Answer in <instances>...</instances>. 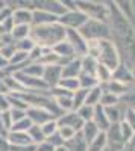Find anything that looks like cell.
Masks as SVG:
<instances>
[{
    "label": "cell",
    "mask_w": 135,
    "mask_h": 151,
    "mask_svg": "<svg viewBox=\"0 0 135 151\" xmlns=\"http://www.w3.org/2000/svg\"><path fill=\"white\" fill-rule=\"evenodd\" d=\"M65 40L75 48L76 58H82L87 55V40L78 32V29L65 27Z\"/></svg>",
    "instance_id": "9c48e42d"
},
{
    "label": "cell",
    "mask_w": 135,
    "mask_h": 151,
    "mask_svg": "<svg viewBox=\"0 0 135 151\" xmlns=\"http://www.w3.org/2000/svg\"><path fill=\"white\" fill-rule=\"evenodd\" d=\"M0 47H2V40H0Z\"/></svg>",
    "instance_id": "003e7915"
},
{
    "label": "cell",
    "mask_w": 135,
    "mask_h": 151,
    "mask_svg": "<svg viewBox=\"0 0 135 151\" xmlns=\"http://www.w3.org/2000/svg\"><path fill=\"white\" fill-rule=\"evenodd\" d=\"M6 8V3H5V0H0V11H3Z\"/></svg>",
    "instance_id": "be15d7a7"
},
{
    "label": "cell",
    "mask_w": 135,
    "mask_h": 151,
    "mask_svg": "<svg viewBox=\"0 0 135 151\" xmlns=\"http://www.w3.org/2000/svg\"><path fill=\"white\" fill-rule=\"evenodd\" d=\"M78 79H79V86H81V88H85V89H90V88L99 85L97 79L94 77V76H91V74L81 73V74L78 76Z\"/></svg>",
    "instance_id": "8d00e7d4"
},
{
    "label": "cell",
    "mask_w": 135,
    "mask_h": 151,
    "mask_svg": "<svg viewBox=\"0 0 135 151\" xmlns=\"http://www.w3.org/2000/svg\"><path fill=\"white\" fill-rule=\"evenodd\" d=\"M8 65H9V60H8L2 53H0V70H5Z\"/></svg>",
    "instance_id": "91938a15"
},
{
    "label": "cell",
    "mask_w": 135,
    "mask_h": 151,
    "mask_svg": "<svg viewBox=\"0 0 135 151\" xmlns=\"http://www.w3.org/2000/svg\"><path fill=\"white\" fill-rule=\"evenodd\" d=\"M78 115L83 119V121H90L93 118V112H94V106H90V104H82L79 109H76Z\"/></svg>",
    "instance_id": "b9f144b4"
},
{
    "label": "cell",
    "mask_w": 135,
    "mask_h": 151,
    "mask_svg": "<svg viewBox=\"0 0 135 151\" xmlns=\"http://www.w3.org/2000/svg\"><path fill=\"white\" fill-rule=\"evenodd\" d=\"M12 76L20 80V83L24 86V89H26V91H46V89H49L47 83L41 77H33V76L24 74L23 71L12 73Z\"/></svg>",
    "instance_id": "ba28073f"
},
{
    "label": "cell",
    "mask_w": 135,
    "mask_h": 151,
    "mask_svg": "<svg viewBox=\"0 0 135 151\" xmlns=\"http://www.w3.org/2000/svg\"><path fill=\"white\" fill-rule=\"evenodd\" d=\"M36 145L35 144H26V145H11L8 151H35Z\"/></svg>",
    "instance_id": "f907efd6"
},
{
    "label": "cell",
    "mask_w": 135,
    "mask_h": 151,
    "mask_svg": "<svg viewBox=\"0 0 135 151\" xmlns=\"http://www.w3.org/2000/svg\"><path fill=\"white\" fill-rule=\"evenodd\" d=\"M62 6H65L67 9H75V0H56Z\"/></svg>",
    "instance_id": "680465c9"
},
{
    "label": "cell",
    "mask_w": 135,
    "mask_h": 151,
    "mask_svg": "<svg viewBox=\"0 0 135 151\" xmlns=\"http://www.w3.org/2000/svg\"><path fill=\"white\" fill-rule=\"evenodd\" d=\"M105 148H106V133L99 132V134L88 142L87 151H105Z\"/></svg>",
    "instance_id": "484cf974"
},
{
    "label": "cell",
    "mask_w": 135,
    "mask_h": 151,
    "mask_svg": "<svg viewBox=\"0 0 135 151\" xmlns=\"http://www.w3.org/2000/svg\"><path fill=\"white\" fill-rule=\"evenodd\" d=\"M120 132H121V136H123V141L128 144V141L135 134V130L131 127V125L126 122V121H120Z\"/></svg>",
    "instance_id": "ee69618b"
},
{
    "label": "cell",
    "mask_w": 135,
    "mask_h": 151,
    "mask_svg": "<svg viewBox=\"0 0 135 151\" xmlns=\"http://www.w3.org/2000/svg\"><path fill=\"white\" fill-rule=\"evenodd\" d=\"M109 6V29H111V40L115 42L120 53H123L128 62L135 65V27L131 21L112 2Z\"/></svg>",
    "instance_id": "6da1fadb"
},
{
    "label": "cell",
    "mask_w": 135,
    "mask_h": 151,
    "mask_svg": "<svg viewBox=\"0 0 135 151\" xmlns=\"http://www.w3.org/2000/svg\"><path fill=\"white\" fill-rule=\"evenodd\" d=\"M29 36L36 45L43 48H52L55 44L65 40V27L59 21L47 24H30Z\"/></svg>",
    "instance_id": "7a4b0ae2"
},
{
    "label": "cell",
    "mask_w": 135,
    "mask_h": 151,
    "mask_svg": "<svg viewBox=\"0 0 135 151\" xmlns=\"http://www.w3.org/2000/svg\"><path fill=\"white\" fill-rule=\"evenodd\" d=\"M8 142L11 145H26V144H33L28 132H12L9 130L8 133Z\"/></svg>",
    "instance_id": "44dd1931"
},
{
    "label": "cell",
    "mask_w": 135,
    "mask_h": 151,
    "mask_svg": "<svg viewBox=\"0 0 135 151\" xmlns=\"http://www.w3.org/2000/svg\"><path fill=\"white\" fill-rule=\"evenodd\" d=\"M30 32V24H14L12 30L9 32L12 35V38L17 40H23V38H28Z\"/></svg>",
    "instance_id": "4dcf8cb0"
},
{
    "label": "cell",
    "mask_w": 135,
    "mask_h": 151,
    "mask_svg": "<svg viewBox=\"0 0 135 151\" xmlns=\"http://www.w3.org/2000/svg\"><path fill=\"white\" fill-rule=\"evenodd\" d=\"M87 20H88V17L76 8L75 9H67L64 14H61L58 17V21L62 24L64 27H70V29H79Z\"/></svg>",
    "instance_id": "52a82bcc"
},
{
    "label": "cell",
    "mask_w": 135,
    "mask_h": 151,
    "mask_svg": "<svg viewBox=\"0 0 135 151\" xmlns=\"http://www.w3.org/2000/svg\"><path fill=\"white\" fill-rule=\"evenodd\" d=\"M11 109L9 101H8V94H0V112Z\"/></svg>",
    "instance_id": "11a10c76"
},
{
    "label": "cell",
    "mask_w": 135,
    "mask_h": 151,
    "mask_svg": "<svg viewBox=\"0 0 135 151\" xmlns=\"http://www.w3.org/2000/svg\"><path fill=\"white\" fill-rule=\"evenodd\" d=\"M3 82L8 86L9 92H23V91H26V89H24V86L20 83V80L17 77H14L12 74H8L6 77L3 79Z\"/></svg>",
    "instance_id": "1f68e13d"
},
{
    "label": "cell",
    "mask_w": 135,
    "mask_h": 151,
    "mask_svg": "<svg viewBox=\"0 0 135 151\" xmlns=\"http://www.w3.org/2000/svg\"><path fill=\"white\" fill-rule=\"evenodd\" d=\"M123 121H126L131 127L135 130V109H134V107H128V109H126V113H125Z\"/></svg>",
    "instance_id": "681fc988"
},
{
    "label": "cell",
    "mask_w": 135,
    "mask_h": 151,
    "mask_svg": "<svg viewBox=\"0 0 135 151\" xmlns=\"http://www.w3.org/2000/svg\"><path fill=\"white\" fill-rule=\"evenodd\" d=\"M3 33H6V30H5V27H3V24L0 23V36H2Z\"/></svg>",
    "instance_id": "e7e4bbea"
},
{
    "label": "cell",
    "mask_w": 135,
    "mask_h": 151,
    "mask_svg": "<svg viewBox=\"0 0 135 151\" xmlns=\"http://www.w3.org/2000/svg\"><path fill=\"white\" fill-rule=\"evenodd\" d=\"M36 145V148H35V151H53L55 150V147L49 142V141H41V142H38V144H35Z\"/></svg>",
    "instance_id": "f5cc1de1"
},
{
    "label": "cell",
    "mask_w": 135,
    "mask_h": 151,
    "mask_svg": "<svg viewBox=\"0 0 135 151\" xmlns=\"http://www.w3.org/2000/svg\"><path fill=\"white\" fill-rule=\"evenodd\" d=\"M78 32L85 38L87 41H96V40H111V29L106 21L88 18L82 26L78 29Z\"/></svg>",
    "instance_id": "3957f363"
},
{
    "label": "cell",
    "mask_w": 135,
    "mask_h": 151,
    "mask_svg": "<svg viewBox=\"0 0 135 151\" xmlns=\"http://www.w3.org/2000/svg\"><path fill=\"white\" fill-rule=\"evenodd\" d=\"M0 121H2V124L5 125V127L9 130L11 125H12V116H11V112L9 109L8 110H2L0 112Z\"/></svg>",
    "instance_id": "c3c4849f"
},
{
    "label": "cell",
    "mask_w": 135,
    "mask_h": 151,
    "mask_svg": "<svg viewBox=\"0 0 135 151\" xmlns=\"http://www.w3.org/2000/svg\"><path fill=\"white\" fill-rule=\"evenodd\" d=\"M87 94H88V89H85V88H78L76 91H73V94H71L73 109H71V110H76V109H79L82 104H85V98H87Z\"/></svg>",
    "instance_id": "f1b7e54d"
},
{
    "label": "cell",
    "mask_w": 135,
    "mask_h": 151,
    "mask_svg": "<svg viewBox=\"0 0 135 151\" xmlns=\"http://www.w3.org/2000/svg\"><path fill=\"white\" fill-rule=\"evenodd\" d=\"M94 76H96V79H97V82H99V83H106L108 80H111V77H112V70L108 68L103 64H100V62H97Z\"/></svg>",
    "instance_id": "4316f807"
},
{
    "label": "cell",
    "mask_w": 135,
    "mask_h": 151,
    "mask_svg": "<svg viewBox=\"0 0 135 151\" xmlns=\"http://www.w3.org/2000/svg\"><path fill=\"white\" fill-rule=\"evenodd\" d=\"M9 150V142H8V137L0 134V151H8Z\"/></svg>",
    "instance_id": "6f0895ef"
},
{
    "label": "cell",
    "mask_w": 135,
    "mask_h": 151,
    "mask_svg": "<svg viewBox=\"0 0 135 151\" xmlns=\"http://www.w3.org/2000/svg\"><path fill=\"white\" fill-rule=\"evenodd\" d=\"M14 24H32V11L26 8H18L12 11Z\"/></svg>",
    "instance_id": "7402d4cb"
},
{
    "label": "cell",
    "mask_w": 135,
    "mask_h": 151,
    "mask_svg": "<svg viewBox=\"0 0 135 151\" xmlns=\"http://www.w3.org/2000/svg\"><path fill=\"white\" fill-rule=\"evenodd\" d=\"M0 94H9V89H8V86L5 85L3 79H0Z\"/></svg>",
    "instance_id": "94428289"
},
{
    "label": "cell",
    "mask_w": 135,
    "mask_h": 151,
    "mask_svg": "<svg viewBox=\"0 0 135 151\" xmlns=\"http://www.w3.org/2000/svg\"><path fill=\"white\" fill-rule=\"evenodd\" d=\"M132 74H134V80H135V68L132 70Z\"/></svg>",
    "instance_id": "03108f58"
},
{
    "label": "cell",
    "mask_w": 135,
    "mask_h": 151,
    "mask_svg": "<svg viewBox=\"0 0 135 151\" xmlns=\"http://www.w3.org/2000/svg\"><path fill=\"white\" fill-rule=\"evenodd\" d=\"M14 52H15V45H14V42H11V44H2V47H0V53H2L8 60L11 59L12 55H14Z\"/></svg>",
    "instance_id": "7dc6e473"
},
{
    "label": "cell",
    "mask_w": 135,
    "mask_h": 151,
    "mask_svg": "<svg viewBox=\"0 0 135 151\" xmlns=\"http://www.w3.org/2000/svg\"><path fill=\"white\" fill-rule=\"evenodd\" d=\"M73 94V92H71ZM71 94H59V95H55L53 100L58 103V106L62 109L64 112L67 110H71L73 109V100H71Z\"/></svg>",
    "instance_id": "d6a6232c"
},
{
    "label": "cell",
    "mask_w": 135,
    "mask_h": 151,
    "mask_svg": "<svg viewBox=\"0 0 135 151\" xmlns=\"http://www.w3.org/2000/svg\"><path fill=\"white\" fill-rule=\"evenodd\" d=\"M103 109H105V113H106L109 122H120V121H123V118H125L128 106L123 104L121 101H118V103L111 104V106H103Z\"/></svg>",
    "instance_id": "2e32d148"
},
{
    "label": "cell",
    "mask_w": 135,
    "mask_h": 151,
    "mask_svg": "<svg viewBox=\"0 0 135 151\" xmlns=\"http://www.w3.org/2000/svg\"><path fill=\"white\" fill-rule=\"evenodd\" d=\"M8 101H9L11 109H23V110H26L29 107V104L21 98V95L18 92H9L8 94Z\"/></svg>",
    "instance_id": "f546056e"
},
{
    "label": "cell",
    "mask_w": 135,
    "mask_h": 151,
    "mask_svg": "<svg viewBox=\"0 0 135 151\" xmlns=\"http://www.w3.org/2000/svg\"><path fill=\"white\" fill-rule=\"evenodd\" d=\"M28 134L30 136V139H32L33 144H38V142H41V141L46 139V136H44V133L41 130V125L40 124H32L30 127L28 129Z\"/></svg>",
    "instance_id": "e575fe53"
},
{
    "label": "cell",
    "mask_w": 135,
    "mask_h": 151,
    "mask_svg": "<svg viewBox=\"0 0 135 151\" xmlns=\"http://www.w3.org/2000/svg\"><path fill=\"white\" fill-rule=\"evenodd\" d=\"M61 70H62V67H61L59 64L44 65V71H43L41 79L47 83L49 89H50V88H53V86H56L58 82L61 80Z\"/></svg>",
    "instance_id": "4fadbf2b"
},
{
    "label": "cell",
    "mask_w": 135,
    "mask_h": 151,
    "mask_svg": "<svg viewBox=\"0 0 135 151\" xmlns=\"http://www.w3.org/2000/svg\"><path fill=\"white\" fill-rule=\"evenodd\" d=\"M14 45H15V50H23V52H30V50L36 45L33 42V40L30 36L28 38H23V40H17L14 41Z\"/></svg>",
    "instance_id": "ab89813d"
},
{
    "label": "cell",
    "mask_w": 135,
    "mask_h": 151,
    "mask_svg": "<svg viewBox=\"0 0 135 151\" xmlns=\"http://www.w3.org/2000/svg\"><path fill=\"white\" fill-rule=\"evenodd\" d=\"M52 50H53V52L61 58L59 65H64L65 62H68V60H71V59H75V58H76L75 48L71 47V44H70L67 40H62L61 42L55 44V45L52 47Z\"/></svg>",
    "instance_id": "7c38bea8"
},
{
    "label": "cell",
    "mask_w": 135,
    "mask_h": 151,
    "mask_svg": "<svg viewBox=\"0 0 135 151\" xmlns=\"http://www.w3.org/2000/svg\"><path fill=\"white\" fill-rule=\"evenodd\" d=\"M58 17L53 12L43 11V9H33L32 11V24H47V23H53L58 21Z\"/></svg>",
    "instance_id": "d6986e66"
},
{
    "label": "cell",
    "mask_w": 135,
    "mask_h": 151,
    "mask_svg": "<svg viewBox=\"0 0 135 151\" xmlns=\"http://www.w3.org/2000/svg\"><path fill=\"white\" fill-rule=\"evenodd\" d=\"M75 8L83 12L88 18L109 21V6L102 0H75Z\"/></svg>",
    "instance_id": "277c9868"
},
{
    "label": "cell",
    "mask_w": 135,
    "mask_h": 151,
    "mask_svg": "<svg viewBox=\"0 0 135 151\" xmlns=\"http://www.w3.org/2000/svg\"><path fill=\"white\" fill-rule=\"evenodd\" d=\"M32 124H33V122H32L28 116H24V118H21V119H18V121L12 122V125H11L9 130H12V132H28V129L30 127Z\"/></svg>",
    "instance_id": "f35d334b"
},
{
    "label": "cell",
    "mask_w": 135,
    "mask_h": 151,
    "mask_svg": "<svg viewBox=\"0 0 135 151\" xmlns=\"http://www.w3.org/2000/svg\"><path fill=\"white\" fill-rule=\"evenodd\" d=\"M112 3L123 12V14L131 20V21H134V17H135V14H134V5H132V0H112Z\"/></svg>",
    "instance_id": "83f0119b"
},
{
    "label": "cell",
    "mask_w": 135,
    "mask_h": 151,
    "mask_svg": "<svg viewBox=\"0 0 135 151\" xmlns=\"http://www.w3.org/2000/svg\"><path fill=\"white\" fill-rule=\"evenodd\" d=\"M56 122H58V127H59V125H68V127H71V129H75L76 132H79L82 129V125H83L85 121L78 115L76 110H67L61 116L56 118Z\"/></svg>",
    "instance_id": "8fae6325"
},
{
    "label": "cell",
    "mask_w": 135,
    "mask_h": 151,
    "mask_svg": "<svg viewBox=\"0 0 135 151\" xmlns=\"http://www.w3.org/2000/svg\"><path fill=\"white\" fill-rule=\"evenodd\" d=\"M96 67H97V59H94L93 56L90 55H85L81 58V73H85V74H91L94 76L96 73ZM96 77V76H94Z\"/></svg>",
    "instance_id": "d4e9b609"
},
{
    "label": "cell",
    "mask_w": 135,
    "mask_h": 151,
    "mask_svg": "<svg viewBox=\"0 0 135 151\" xmlns=\"http://www.w3.org/2000/svg\"><path fill=\"white\" fill-rule=\"evenodd\" d=\"M118 101H120V97H117V95L112 94V92L103 91L99 104H102V106H111V104H115V103H118Z\"/></svg>",
    "instance_id": "60d3db41"
},
{
    "label": "cell",
    "mask_w": 135,
    "mask_h": 151,
    "mask_svg": "<svg viewBox=\"0 0 135 151\" xmlns=\"http://www.w3.org/2000/svg\"><path fill=\"white\" fill-rule=\"evenodd\" d=\"M46 141H49L55 148H56V147H61V145H64V139H62V136L58 133V130H56L55 133H52L50 136H47Z\"/></svg>",
    "instance_id": "bcb514c9"
},
{
    "label": "cell",
    "mask_w": 135,
    "mask_h": 151,
    "mask_svg": "<svg viewBox=\"0 0 135 151\" xmlns=\"http://www.w3.org/2000/svg\"><path fill=\"white\" fill-rule=\"evenodd\" d=\"M81 132H82L83 137L87 139V142H90V141H91V139H94V137H96L97 134H99V132H102V130H100L99 127H97L96 122H94L93 119H90V121H85V122H83Z\"/></svg>",
    "instance_id": "603a6c76"
},
{
    "label": "cell",
    "mask_w": 135,
    "mask_h": 151,
    "mask_svg": "<svg viewBox=\"0 0 135 151\" xmlns=\"http://www.w3.org/2000/svg\"><path fill=\"white\" fill-rule=\"evenodd\" d=\"M53 151H68V150H67V148H65L64 145H61V147H56V148H55Z\"/></svg>",
    "instance_id": "6125c7cd"
},
{
    "label": "cell",
    "mask_w": 135,
    "mask_h": 151,
    "mask_svg": "<svg viewBox=\"0 0 135 151\" xmlns=\"http://www.w3.org/2000/svg\"><path fill=\"white\" fill-rule=\"evenodd\" d=\"M58 133L62 136V139H64V142H65L67 139H70V137L76 133V130L71 129V127H68V125H59V127H58Z\"/></svg>",
    "instance_id": "f6af8a7d"
},
{
    "label": "cell",
    "mask_w": 135,
    "mask_h": 151,
    "mask_svg": "<svg viewBox=\"0 0 135 151\" xmlns=\"http://www.w3.org/2000/svg\"><path fill=\"white\" fill-rule=\"evenodd\" d=\"M111 79H115L118 82H123L126 85H134L135 80H134V74H132V70L128 67V64L125 62V59L120 60V64L112 70V77Z\"/></svg>",
    "instance_id": "5bb4252c"
},
{
    "label": "cell",
    "mask_w": 135,
    "mask_h": 151,
    "mask_svg": "<svg viewBox=\"0 0 135 151\" xmlns=\"http://www.w3.org/2000/svg\"><path fill=\"white\" fill-rule=\"evenodd\" d=\"M58 86L61 88H64V89L73 92V91H76L79 86V79L78 77H61V80L58 82Z\"/></svg>",
    "instance_id": "d590c367"
},
{
    "label": "cell",
    "mask_w": 135,
    "mask_h": 151,
    "mask_svg": "<svg viewBox=\"0 0 135 151\" xmlns=\"http://www.w3.org/2000/svg\"><path fill=\"white\" fill-rule=\"evenodd\" d=\"M24 74L33 76V77H41L43 71H44V65L40 64V62H29V64L21 70Z\"/></svg>",
    "instance_id": "836d02e7"
},
{
    "label": "cell",
    "mask_w": 135,
    "mask_h": 151,
    "mask_svg": "<svg viewBox=\"0 0 135 151\" xmlns=\"http://www.w3.org/2000/svg\"><path fill=\"white\" fill-rule=\"evenodd\" d=\"M41 130H43V133H44L46 137L50 136L52 133H55V132L58 130V122H56V119L53 118V119H49V121H46L44 124H41Z\"/></svg>",
    "instance_id": "7bdbcfd3"
},
{
    "label": "cell",
    "mask_w": 135,
    "mask_h": 151,
    "mask_svg": "<svg viewBox=\"0 0 135 151\" xmlns=\"http://www.w3.org/2000/svg\"><path fill=\"white\" fill-rule=\"evenodd\" d=\"M102 94H103V89L100 85H96L93 88L88 89V94H87V98H85V104H90V106H96L100 103V98H102Z\"/></svg>",
    "instance_id": "cb8c5ba5"
},
{
    "label": "cell",
    "mask_w": 135,
    "mask_h": 151,
    "mask_svg": "<svg viewBox=\"0 0 135 151\" xmlns=\"http://www.w3.org/2000/svg\"><path fill=\"white\" fill-rule=\"evenodd\" d=\"M64 147L68 150V151H87L88 148V142L87 139L83 137L82 132H76L75 134H73L70 139H67L64 142Z\"/></svg>",
    "instance_id": "e0dca14e"
},
{
    "label": "cell",
    "mask_w": 135,
    "mask_h": 151,
    "mask_svg": "<svg viewBox=\"0 0 135 151\" xmlns=\"http://www.w3.org/2000/svg\"><path fill=\"white\" fill-rule=\"evenodd\" d=\"M61 70V77H78L81 74V58H75L68 62H65Z\"/></svg>",
    "instance_id": "ac0fdd59"
},
{
    "label": "cell",
    "mask_w": 135,
    "mask_h": 151,
    "mask_svg": "<svg viewBox=\"0 0 135 151\" xmlns=\"http://www.w3.org/2000/svg\"><path fill=\"white\" fill-rule=\"evenodd\" d=\"M9 112H11V116H12V122L26 116V110H23V109H9Z\"/></svg>",
    "instance_id": "db71d44e"
},
{
    "label": "cell",
    "mask_w": 135,
    "mask_h": 151,
    "mask_svg": "<svg viewBox=\"0 0 135 151\" xmlns=\"http://www.w3.org/2000/svg\"><path fill=\"white\" fill-rule=\"evenodd\" d=\"M97 62L114 70L121 60V55L112 40H99V52H97Z\"/></svg>",
    "instance_id": "5b68a950"
},
{
    "label": "cell",
    "mask_w": 135,
    "mask_h": 151,
    "mask_svg": "<svg viewBox=\"0 0 135 151\" xmlns=\"http://www.w3.org/2000/svg\"><path fill=\"white\" fill-rule=\"evenodd\" d=\"M91 119L96 122V125L102 132H106V129L109 127V124H111V122H109V119H108V116H106L105 109H103L102 104H96L94 106V112H93V118Z\"/></svg>",
    "instance_id": "ffe728a7"
},
{
    "label": "cell",
    "mask_w": 135,
    "mask_h": 151,
    "mask_svg": "<svg viewBox=\"0 0 135 151\" xmlns=\"http://www.w3.org/2000/svg\"><path fill=\"white\" fill-rule=\"evenodd\" d=\"M43 55V47H40V45H35L30 52H29V59L32 60V62H36L40 59V56Z\"/></svg>",
    "instance_id": "816d5d0a"
},
{
    "label": "cell",
    "mask_w": 135,
    "mask_h": 151,
    "mask_svg": "<svg viewBox=\"0 0 135 151\" xmlns=\"http://www.w3.org/2000/svg\"><path fill=\"white\" fill-rule=\"evenodd\" d=\"M30 2V8L33 9H43V11H49V12H53L56 15H61L67 11L65 6H62L59 2L56 0H29Z\"/></svg>",
    "instance_id": "30bf717a"
},
{
    "label": "cell",
    "mask_w": 135,
    "mask_h": 151,
    "mask_svg": "<svg viewBox=\"0 0 135 151\" xmlns=\"http://www.w3.org/2000/svg\"><path fill=\"white\" fill-rule=\"evenodd\" d=\"M106 148L111 151H123L126 142L123 141V136L120 132V122H111L106 129Z\"/></svg>",
    "instance_id": "8992f818"
},
{
    "label": "cell",
    "mask_w": 135,
    "mask_h": 151,
    "mask_svg": "<svg viewBox=\"0 0 135 151\" xmlns=\"http://www.w3.org/2000/svg\"><path fill=\"white\" fill-rule=\"evenodd\" d=\"M26 116H28L33 124H40V125L44 124V122L49 121V119H53V118H55L47 109H44V107H36V106H29V107L26 109ZM55 119H56V118H55Z\"/></svg>",
    "instance_id": "9a60e30c"
},
{
    "label": "cell",
    "mask_w": 135,
    "mask_h": 151,
    "mask_svg": "<svg viewBox=\"0 0 135 151\" xmlns=\"http://www.w3.org/2000/svg\"><path fill=\"white\" fill-rule=\"evenodd\" d=\"M2 24H3V27H5V30H6V32H11V30H12V27H14V20H12V15H11V17H8L6 20H3V21H2Z\"/></svg>",
    "instance_id": "9f6ffc18"
},
{
    "label": "cell",
    "mask_w": 135,
    "mask_h": 151,
    "mask_svg": "<svg viewBox=\"0 0 135 151\" xmlns=\"http://www.w3.org/2000/svg\"><path fill=\"white\" fill-rule=\"evenodd\" d=\"M120 101L123 104H126L128 107H134L135 109V83L131 85L128 88V91L120 97Z\"/></svg>",
    "instance_id": "74e56055"
}]
</instances>
